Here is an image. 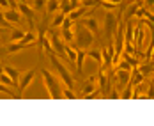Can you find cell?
<instances>
[{
    "instance_id": "obj_19",
    "label": "cell",
    "mask_w": 154,
    "mask_h": 126,
    "mask_svg": "<svg viewBox=\"0 0 154 126\" xmlns=\"http://www.w3.org/2000/svg\"><path fill=\"white\" fill-rule=\"evenodd\" d=\"M59 0H46V5H45V9H46V14H55L57 11H59Z\"/></svg>"
},
{
    "instance_id": "obj_10",
    "label": "cell",
    "mask_w": 154,
    "mask_h": 126,
    "mask_svg": "<svg viewBox=\"0 0 154 126\" xmlns=\"http://www.w3.org/2000/svg\"><path fill=\"white\" fill-rule=\"evenodd\" d=\"M80 23H82L85 29H89L94 36H97V34H99V23H97V20H96V18H83Z\"/></svg>"
},
{
    "instance_id": "obj_13",
    "label": "cell",
    "mask_w": 154,
    "mask_h": 126,
    "mask_svg": "<svg viewBox=\"0 0 154 126\" xmlns=\"http://www.w3.org/2000/svg\"><path fill=\"white\" fill-rule=\"evenodd\" d=\"M2 69L11 77L13 83H14V87H18V82H20V75H21V71L16 69V68H13V66H2Z\"/></svg>"
},
{
    "instance_id": "obj_16",
    "label": "cell",
    "mask_w": 154,
    "mask_h": 126,
    "mask_svg": "<svg viewBox=\"0 0 154 126\" xmlns=\"http://www.w3.org/2000/svg\"><path fill=\"white\" fill-rule=\"evenodd\" d=\"M60 37H62V41H64V43L73 45V41H75V27H73V29H62Z\"/></svg>"
},
{
    "instance_id": "obj_20",
    "label": "cell",
    "mask_w": 154,
    "mask_h": 126,
    "mask_svg": "<svg viewBox=\"0 0 154 126\" xmlns=\"http://www.w3.org/2000/svg\"><path fill=\"white\" fill-rule=\"evenodd\" d=\"M85 9H87V7H83V5H78L76 9H73V11H71V13H69V18H71V20H73V21H78V20H80V18H82V16L85 14Z\"/></svg>"
},
{
    "instance_id": "obj_3",
    "label": "cell",
    "mask_w": 154,
    "mask_h": 126,
    "mask_svg": "<svg viewBox=\"0 0 154 126\" xmlns=\"http://www.w3.org/2000/svg\"><path fill=\"white\" fill-rule=\"evenodd\" d=\"M75 41H76V48L87 50L89 46H92L94 34L89 29H85L82 23H78V25H75Z\"/></svg>"
},
{
    "instance_id": "obj_28",
    "label": "cell",
    "mask_w": 154,
    "mask_h": 126,
    "mask_svg": "<svg viewBox=\"0 0 154 126\" xmlns=\"http://www.w3.org/2000/svg\"><path fill=\"white\" fill-rule=\"evenodd\" d=\"M45 5H46V0H32V9L34 11H43Z\"/></svg>"
},
{
    "instance_id": "obj_40",
    "label": "cell",
    "mask_w": 154,
    "mask_h": 126,
    "mask_svg": "<svg viewBox=\"0 0 154 126\" xmlns=\"http://www.w3.org/2000/svg\"><path fill=\"white\" fill-rule=\"evenodd\" d=\"M0 68H2V66H0Z\"/></svg>"
},
{
    "instance_id": "obj_15",
    "label": "cell",
    "mask_w": 154,
    "mask_h": 126,
    "mask_svg": "<svg viewBox=\"0 0 154 126\" xmlns=\"http://www.w3.org/2000/svg\"><path fill=\"white\" fill-rule=\"evenodd\" d=\"M83 62H85V50L78 48V52H76V61H75V64H76V73H78V75H82V71H83Z\"/></svg>"
},
{
    "instance_id": "obj_4",
    "label": "cell",
    "mask_w": 154,
    "mask_h": 126,
    "mask_svg": "<svg viewBox=\"0 0 154 126\" xmlns=\"http://www.w3.org/2000/svg\"><path fill=\"white\" fill-rule=\"evenodd\" d=\"M46 36H48V39H50V43H51V48H53V53H57L59 57H62V59H67L66 57V52H64V41H62V37H60V34L55 30V29H48L46 30Z\"/></svg>"
},
{
    "instance_id": "obj_31",
    "label": "cell",
    "mask_w": 154,
    "mask_h": 126,
    "mask_svg": "<svg viewBox=\"0 0 154 126\" xmlns=\"http://www.w3.org/2000/svg\"><path fill=\"white\" fill-rule=\"evenodd\" d=\"M82 5L83 7H94V5H99V0H82Z\"/></svg>"
},
{
    "instance_id": "obj_24",
    "label": "cell",
    "mask_w": 154,
    "mask_h": 126,
    "mask_svg": "<svg viewBox=\"0 0 154 126\" xmlns=\"http://www.w3.org/2000/svg\"><path fill=\"white\" fill-rule=\"evenodd\" d=\"M131 96H133V83H131V82H128V85L121 91V98H122V99H129Z\"/></svg>"
},
{
    "instance_id": "obj_21",
    "label": "cell",
    "mask_w": 154,
    "mask_h": 126,
    "mask_svg": "<svg viewBox=\"0 0 154 126\" xmlns=\"http://www.w3.org/2000/svg\"><path fill=\"white\" fill-rule=\"evenodd\" d=\"M25 45H21V43H9L7 46H5V53L7 55H11V53H16V52H20V50H25Z\"/></svg>"
},
{
    "instance_id": "obj_2",
    "label": "cell",
    "mask_w": 154,
    "mask_h": 126,
    "mask_svg": "<svg viewBox=\"0 0 154 126\" xmlns=\"http://www.w3.org/2000/svg\"><path fill=\"white\" fill-rule=\"evenodd\" d=\"M50 61L51 64L55 66V69H57V77L62 80V83L66 85V87H69V89H75V80L71 77V73L67 71V68L62 64V61L55 55V53H50Z\"/></svg>"
},
{
    "instance_id": "obj_11",
    "label": "cell",
    "mask_w": 154,
    "mask_h": 126,
    "mask_svg": "<svg viewBox=\"0 0 154 126\" xmlns=\"http://www.w3.org/2000/svg\"><path fill=\"white\" fill-rule=\"evenodd\" d=\"M94 89H97V75H92V77L87 78V82H85L83 87H82V93H83V96L91 94Z\"/></svg>"
},
{
    "instance_id": "obj_36",
    "label": "cell",
    "mask_w": 154,
    "mask_h": 126,
    "mask_svg": "<svg viewBox=\"0 0 154 126\" xmlns=\"http://www.w3.org/2000/svg\"><path fill=\"white\" fill-rule=\"evenodd\" d=\"M0 7H9V0H0Z\"/></svg>"
},
{
    "instance_id": "obj_25",
    "label": "cell",
    "mask_w": 154,
    "mask_h": 126,
    "mask_svg": "<svg viewBox=\"0 0 154 126\" xmlns=\"http://www.w3.org/2000/svg\"><path fill=\"white\" fill-rule=\"evenodd\" d=\"M59 11H62L64 14H69V13L73 11L71 2H69V0H60V4H59Z\"/></svg>"
},
{
    "instance_id": "obj_30",
    "label": "cell",
    "mask_w": 154,
    "mask_h": 126,
    "mask_svg": "<svg viewBox=\"0 0 154 126\" xmlns=\"http://www.w3.org/2000/svg\"><path fill=\"white\" fill-rule=\"evenodd\" d=\"M62 98H67V99H75V98H76V94L73 93V89L66 87V89H62Z\"/></svg>"
},
{
    "instance_id": "obj_27",
    "label": "cell",
    "mask_w": 154,
    "mask_h": 126,
    "mask_svg": "<svg viewBox=\"0 0 154 126\" xmlns=\"http://www.w3.org/2000/svg\"><path fill=\"white\" fill-rule=\"evenodd\" d=\"M99 5L105 7L106 11H115V9H117V4H113V2H110V0H99Z\"/></svg>"
},
{
    "instance_id": "obj_5",
    "label": "cell",
    "mask_w": 154,
    "mask_h": 126,
    "mask_svg": "<svg viewBox=\"0 0 154 126\" xmlns=\"http://www.w3.org/2000/svg\"><path fill=\"white\" fill-rule=\"evenodd\" d=\"M117 25H119V18H117V14H113V11H106V18H105V34H106L108 43L113 41Z\"/></svg>"
},
{
    "instance_id": "obj_22",
    "label": "cell",
    "mask_w": 154,
    "mask_h": 126,
    "mask_svg": "<svg viewBox=\"0 0 154 126\" xmlns=\"http://www.w3.org/2000/svg\"><path fill=\"white\" fill-rule=\"evenodd\" d=\"M121 59H124L128 64H131V68H137V66L140 64L138 59H137L135 55H131V53H126V52H122V53H121Z\"/></svg>"
},
{
    "instance_id": "obj_17",
    "label": "cell",
    "mask_w": 154,
    "mask_h": 126,
    "mask_svg": "<svg viewBox=\"0 0 154 126\" xmlns=\"http://www.w3.org/2000/svg\"><path fill=\"white\" fill-rule=\"evenodd\" d=\"M85 57H91L92 61H96L97 64H101L103 57H101V48H92V50H87L85 52Z\"/></svg>"
},
{
    "instance_id": "obj_9",
    "label": "cell",
    "mask_w": 154,
    "mask_h": 126,
    "mask_svg": "<svg viewBox=\"0 0 154 126\" xmlns=\"http://www.w3.org/2000/svg\"><path fill=\"white\" fill-rule=\"evenodd\" d=\"M124 41L135 45V21L126 20V27H124Z\"/></svg>"
},
{
    "instance_id": "obj_12",
    "label": "cell",
    "mask_w": 154,
    "mask_h": 126,
    "mask_svg": "<svg viewBox=\"0 0 154 126\" xmlns=\"http://www.w3.org/2000/svg\"><path fill=\"white\" fill-rule=\"evenodd\" d=\"M4 16H5V20H7L11 25H14V23H21V18H23L18 9H9V11L4 13Z\"/></svg>"
},
{
    "instance_id": "obj_39",
    "label": "cell",
    "mask_w": 154,
    "mask_h": 126,
    "mask_svg": "<svg viewBox=\"0 0 154 126\" xmlns=\"http://www.w3.org/2000/svg\"><path fill=\"white\" fill-rule=\"evenodd\" d=\"M151 61H154V50H152V53H151Z\"/></svg>"
},
{
    "instance_id": "obj_6",
    "label": "cell",
    "mask_w": 154,
    "mask_h": 126,
    "mask_svg": "<svg viewBox=\"0 0 154 126\" xmlns=\"http://www.w3.org/2000/svg\"><path fill=\"white\" fill-rule=\"evenodd\" d=\"M34 77H35V69H29V71H25V73L20 75V82H18V98H21L23 91L29 87V83L32 82Z\"/></svg>"
},
{
    "instance_id": "obj_26",
    "label": "cell",
    "mask_w": 154,
    "mask_h": 126,
    "mask_svg": "<svg viewBox=\"0 0 154 126\" xmlns=\"http://www.w3.org/2000/svg\"><path fill=\"white\" fill-rule=\"evenodd\" d=\"M0 83H4V85H7V87L14 85V83H13V80H11V77H9L2 68H0Z\"/></svg>"
},
{
    "instance_id": "obj_14",
    "label": "cell",
    "mask_w": 154,
    "mask_h": 126,
    "mask_svg": "<svg viewBox=\"0 0 154 126\" xmlns=\"http://www.w3.org/2000/svg\"><path fill=\"white\" fill-rule=\"evenodd\" d=\"M20 43L25 45L27 48L32 46V45H37V36L34 34V30H29V32H25V36H23V39H21Z\"/></svg>"
},
{
    "instance_id": "obj_23",
    "label": "cell",
    "mask_w": 154,
    "mask_h": 126,
    "mask_svg": "<svg viewBox=\"0 0 154 126\" xmlns=\"http://www.w3.org/2000/svg\"><path fill=\"white\" fill-rule=\"evenodd\" d=\"M23 36H25V32L23 30H20V29H13L11 30V43H20L21 39H23Z\"/></svg>"
},
{
    "instance_id": "obj_34",
    "label": "cell",
    "mask_w": 154,
    "mask_h": 126,
    "mask_svg": "<svg viewBox=\"0 0 154 126\" xmlns=\"http://www.w3.org/2000/svg\"><path fill=\"white\" fill-rule=\"evenodd\" d=\"M143 5H145L147 9H152L154 7V0H143Z\"/></svg>"
},
{
    "instance_id": "obj_18",
    "label": "cell",
    "mask_w": 154,
    "mask_h": 126,
    "mask_svg": "<svg viewBox=\"0 0 154 126\" xmlns=\"http://www.w3.org/2000/svg\"><path fill=\"white\" fill-rule=\"evenodd\" d=\"M66 16H67V14H64L62 11H57V13H55V16H53V20L50 21V27H51V29H57V27H60Z\"/></svg>"
},
{
    "instance_id": "obj_35",
    "label": "cell",
    "mask_w": 154,
    "mask_h": 126,
    "mask_svg": "<svg viewBox=\"0 0 154 126\" xmlns=\"http://www.w3.org/2000/svg\"><path fill=\"white\" fill-rule=\"evenodd\" d=\"M110 93H112V94H110V98H112V99H119V98H121L119 91H115V89H113V91H110Z\"/></svg>"
},
{
    "instance_id": "obj_33",
    "label": "cell",
    "mask_w": 154,
    "mask_h": 126,
    "mask_svg": "<svg viewBox=\"0 0 154 126\" xmlns=\"http://www.w3.org/2000/svg\"><path fill=\"white\" fill-rule=\"evenodd\" d=\"M0 93H5V94H9V96H14L13 91H11V87H7V85H4V83H0Z\"/></svg>"
},
{
    "instance_id": "obj_7",
    "label": "cell",
    "mask_w": 154,
    "mask_h": 126,
    "mask_svg": "<svg viewBox=\"0 0 154 126\" xmlns=\"http://www.w3.org/2000/svg\"><path fill=\"white\" fill-rule=\"evenodd\" d=\"M113 77H115V83L119 89H124L128 85V82L131 78V69H112Z\"/></svg>"
},
{
    "instance_id": "obj_29",
    "label": "cell",
    "mask_w": 154,
    "mask_h": 126,
    "mask_svg": "<svg viewBox=\"0 0 154 126\" xmlns=\"http://www.w3.org/2000/svg\"><path fill=\"white\" fill-rule=\"evenodd\" d=\"M75 25H76V21H73V20H71V18H69V16H66V18H64V21H62V29H73V27H75Z\"/></svg>"
},
{
    "instance_id": "obj_38",
    "label": "cell",
    "mask_w": 154,
    "mask_h": 126,
    "mask_svg": "<svg viewBox=\"0 0 154 126\" xmlns=\"http://www.w3.org/2000/svg\"><path fill=\"white\" fill-rule=\"evenodd\" d=\"M151 77H152V78H151V85H154V75H151Z\"/></svg>"
},
{
    "instance_id": "obj_8",
    "label": "cell",
    "mask_w": 154,
    "mask_h": 126,
    "mask_svg": "<svg viewBox=\"0 0 154 126\" xmlns=\"http://www.w3.org/2000/svg\"><path fill=\"white\" fill-rule=\"evenodd\" d=\"M18 11L21 13V16H25L27 20H29V29L34 30V27H35V20H34V11H32V7H29V4L27 2H20L18 4Z\"/></svg>"
},
{
    "instance_id": "obj_37",
    "label": "cell",
    "mask_w": 154,
    "mask_h": 126,
    "mask_svg": "<svg viewBox=\"0 0 154 126\" xmlns=\"http://www.w3.org/2000/svg\"><path fill=\"white\" fill-rule=\"evenodd\" d=\"M4 55H7V53H5V48H4V46H0V59H2Z\"/></svg>"
},
{
    "instance_id": "obj_32",
    "label": "cell",
    "mask_w": 154,
    "mask_h": 126,
    "mask_svg": "<svg viewBox=\"0 0 154 126\" xmlns=\"http://www.w3.org/2000/svg\"><path fill=\"white\" fill-rule=\"evenodd\" d=\"M0 27H4V29H11V23L5 20L4 13H0Z\"/></svg>"
},
{
    "instance_id": "obj_1",
    "label": "cell",
    "mask_w": 154,
    "mask_h": 126,
    "mask_svg": "<svg viewBox=\"0 0 154 126\" xmlns=\"http://www.w3.org/2000/svg\"><path fill=\"white\" fill-rule=\"evenodd\" d=\"M41 75H43V80H45V87H46V91H48V96L51 99H60L62 89H60V85H59V77H55L48 69H41Z\"/></svg>"
}]
</instances>
